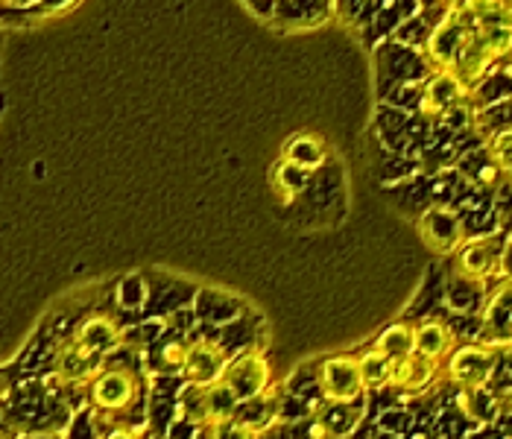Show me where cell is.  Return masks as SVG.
<instances>
[{"label":"cell","mask_w":512,"mask_h":439,"mask_svg":"<svg viewBox=\"0 0 512 439\" xmlns=\"http://www.w3.org/2000/svg\"><path fill=\"white\" fill-rule=\"evenodd\" d=\"M118 340L120 328L112 317H91L88 322H82L74 340L59 352L56 360L59 378H65L68 384L94 378L100 372L103 358L118 346Z\"/></svg>","instance_id":"1"},{"label":"cell","mask_w":512,"mask_h":439,"mask_svg":"<svg viewBox=\"0 0 512 439\" xmlns=\"http://www.w3.org/2000/svg\"><path fill=\"white\" fill-rule=\"evenodd\" d=\"M138 399V378L123 366H103L91 378V401L100 413H126Z\"/></svg>","instance_id":"2"},{"label":"cell","mask_w":512,"mask_h":439,"mask_svg":"<svg viewBox=\"0 0 512 439\" xmlns=\"http://www.w3.org/2000/svg\"><path fill=\"white\" fill-rule=\"evenodd\" d=\"M504 243L501 238H474L466 240L457 249L454 258V270L457 276L466 281H486L492 279L501 270V255H504Z\"/></svg>","instance_id":"3"},{"label":"cell","mask_w":512,"mask_h":439,"mask_svg":"<svg viewBox=\"0 0 512 439\" xmlns=\"http://www.w3.org/2000/svg\"><path fill=\"white\" fill-rule=\"evenodd\" d=\"M495 349L489 346H463L454 349L448 358V378L460 387V390H480L489 384L492 372H495Z\"/></svg>","instance_id":"4"},{"label":"cell","mask_w":512,"mask_h":439,"mask_svg":"<svg viewBox=\"0 0 512 439\" xmlns=\"http://www.w3.org/2000/svg\"><path fill=\"white\" fill-rule=\"evenodd\" d=\"M319 390L328 401H355L366 387L360 375V358H328L319 369Z\"/></svg>","instance_id":"5"},{"label":"cell","mask_w":512,"mask_h":439,"mask_svg":"<svg viewBox=\"0 0 512 439\" xmlns=\"http://www.w3.org/2000/svg\"><path fill=\"white\" fill-rule=\"evenodd\" d=\"M267 378H270L267 360L261 355H243V358L229 363V369H226V375L220 381L235 393V399L240 404H246V401L258 399L267 390Z\"/></svg>","instance_id":"6"},{"label":"cell","mask_w":512,"mask_h":439,"mask_svg":"<svg viewBox=\"0 0 512 439\" xmlns=\"http://www.w3.org/2000/svg\"><path fill=\"white\" fill-rule=\"evenodd\" d=\"M226 369H229V358L220 352V346L208 340H197L191 349H185L182 375L188 378V384H197V387L217 384L226 375Z\"/></svg>","instance_id":"7"},{"label":"cell","mask_w":512,"mask_h":439,"mask_svg":"<svg viewBox=\"0 0 512 439\" xmlns=\"http://www.w3.org/2000/svg\"><path fill=\"white\" fill-rule=\"evenodd\" d=\"M466 94H469V88L460 82L457 74H451V71H439V74H434V77L428 80V85H425L422 109H425L431 118H445V115H451V112L463 109Z\"/></svg>","instance_id":"8"},{"label":"cell","mask_w":512,"mask_h":439,"mask_svg":"<svg viewBox=\"0 0 512 439\" xmlns=\"http://www.w3.org/2000/svg\"><path fill=\"white\" fill-rule=\"evenodd\" d=\"M422 235L428 240V246L434 252H457L466 238H463V220L451 211V208H442L434 205L425 217H422Z\"/></svg>","instance_id":"9"},{"label":"cell","mask_w":512,"mask_h":439,"mask_svg":"<svg viewBox=\"0 0 512 439\" xmlns=\"http://www.w3.org/2000/svg\"><path fill=\"white\" fill-rule=\"evenodd\" d=\"M436 369H439V363H436V360L425 358V355H419V352H413V355H407V358L395 360L393 363L390 387L401 390V393H419V390H425V387L434 381Z\"/></svg>","instance_id":"10"},{"label":"cell","mask_w":512,"mask_h":439,"mask_svg":"<svg viewBox=\"0 0 512 439\" xmlns=\"http://www.w3.org/2000/svg\"><path fill=\"white\" fill-rule=\"evenodd\" d=\"M416 352L425 355V358L436 360V363L442 358H451V352H454V334H451V328L436 320L422 322L416 328Z\"/></svg>","instance_id":"11"},{"label":"cell","mask_w":512,"mask_h":439,"mask_svg":"<svg viewBox=\"0 0 512 439\" xmlns=\"http://www.w3.org/2000/svg\"><path fill=\"white\" fill-rule=\"evenodd\" d=\"M375 352L387 355L393 363L413 355L416 352V328H410V325H390V328H384V334L375 343Z\"/></svg>","instance_id":"12"},{"label":"cell","mask_w":512,"mask_h":439,"mask_svg":"<svg viewBox=\"0 0 512 439\" xmlns=\"http://www.w3.org/2000/svg\"><path fill=\"white\" fill-rule=\"evenodd\" d=\"M284 161H290V164H296V167L314 173L316 167L325 161V147L316 141L314 135H299V138H293V141L284 147Z\"/></svg>","instance_id":"13"},{"label":"cell","mask_w":512,"mask_h":439,"mask_svg":"<svg viewBox=\"0 0 512 439\" xmlns=\"http://www.w3.org/2000/svg\"><path fill=\"white\" fill-rule=\"evenodd\" d=\"M460 407L472 422H492L501 410V401L495 399L486 387H480V390H463Z\"/></svg>","instance_id":"14"},{"label":"cell","mask_w":512,"mask_h":439,"mask_svg":"<svg viewBox=\"0 0 512 439\" xmlns=\"http://www.w3.org/2000/svg\"><path fill=\"white\" fill-rule=\"evenodd\" d=\"M360 375H363V387L366 390H381V387H390V378H393V360L381 352H366L360 358Z\"/></svg>","instance_id":"15"},{"label":"cell","mask_w":512,"mask_h":439,"mask_svg":"<svg viewBox=\"0 0 512 439\" xmlns=\"http://www.w3.org/2000/svg\"><path fill=\"white\" fill-rule=\"evenodd\" d=\"M308 170H302V167H296V164H290V161L281 159V164L276 167V173H273V182H276L278 194L284 197V200H293L305 185H308Z\"/></svg>","instance_id":"16"},{"label":"cell","mask_w":512,"mask_h":439,"mask_svg":"<svg viewBox=\"0 0 512 439\" xmlns=\"http://www.w3.org/2000/svg\"><path fill=\"white\" fill-rule=\"evenodd\" d=\"M489 159L501 170L504 179L512 182V126L501 129L492 141H489Z\"/></svg>","instance_id":"17"},{"label":"cell","mask_w":512,"mask_h":439,"mask_svg":"<svg viewBox=\"0 0 512 439\" xmlns=\"http://www.w3.org/2000/svg\"><path fill=\"white\" fill-rule=\"evenodd\" d=\"M211 439H258V431L249 428L246 422H240L237 416L211 425Z\"/></svg>","instance_id":"18"},{"label":"cell","mask_w":512,"mask_h":439,"mask_svg":"<svg viewBox=\"0 0 512 439\" xmlns=\"http://www.w3.org/2000/svg\"><path fill=\"white\" fill-rule=\"evenodd\" d=\"M501 279L507 281V284H512V238L504 243V255H501Z\"/></svg>","instance_id":"19"},{"label":"cell","mask_w":512,"mask_h":439,"mask_svg":"<svg viewBox=\"0 0 512 439\" xmlns=\"http://www.w3.org/2000/svg\"><path fill=\"white\" fill-rule=\"evenodd\" d=\"M103 439H144L135 428H112Z\"/></svg>","instance_id":"20"},{"label":"cell","mask_w":512,"mask_h":439,"mask_svg":"<svg viewBox=\"0 0 512 439\" xmlns=\"http://www.w3.org/2000/svg\"><path fill=\"white\" fill-rule=\"evenodd\" d=\"M71 0H41L39 6L33 9V12H50V9H62V6H68Z\"/></svg>","instance_id":"21"},{"label":"cell","mask_w":512,"mask_h":439,"mask_svg":"<svg viewBox=\"0 0 512 439\" xmlns=\"http://www.w3.org/2000/svg\"><path fill=\"white\" fill-rule=\"evenodd\" d=\"M442 3L448 12H466V6H469V0H442Z\"/></svg>","instance_id":"22"},{"label":"cell","mask_w":512,"mask_h":439,"mask_svg":"<svg viewBox=\"0 0 512 439\" xmlns=\"http://www.w3.org/2000/svg\"><path fill=\"white\" fill-rule=\"evenodd\" d=\"M501 404H504V407H507V410H512V387H510V393H507V396H504V401H501Z\"/></svg>","instance_id":"23"}]
</instances>
